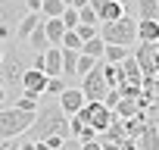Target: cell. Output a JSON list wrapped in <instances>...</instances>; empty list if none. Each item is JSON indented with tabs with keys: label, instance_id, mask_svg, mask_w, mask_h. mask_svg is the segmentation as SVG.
Wrapping results in <instances>:
<instances>
[{
	"label": "cell",
	"instance_id": "11",
	"mask_svg": "<svg viewBox=\"0 0 159 150\" xmlns=\"http://www.w3.org/2000/svg\"><path fill=\"white\" fill-rule=\"evenodd\" d=\"M140 106H143L140 97H125V94H122L119 103L112 106V113H116L119 119H131V116H140Z\"/></svg>",
	"mask_w": 159,
	"mask_h": 150
},
{
	"label": "cell",
	"instance_id": "21",
	"mask_svg": "<svg viewBox=\"0 0 159 150\" xmlns=\"http://www.w3.org/2000/svg\"><path fill=\"white\" fill-rule=\"evenodd\" d=\"M103 47H106V41L100 38V35H94V38H88V41H81V53H88V56H103Z\"/></svg>",
	"mask_w": 159,
	"mask_h": 150
},
{
	"label": "cell",
	"instance_id": "12",
	"mask_svg": "<svg viewBox=\"0 0 159 150\" xmlns=\"http://www.w3.org/2000/svg\"><path fill=\"white\" fill-rule=\"evenodd\" d=\"M44 31H47V41H50V47H59L66 25H62V19H59V16H44Z\"/></svg>",
	"mask_w": 159,
	"mask_h": 150
},
{
	"label": "cell",
	"instance_id": "10",
	"mask_svg": "<svg viewBox=\"0 0 159 150\" xmlns=\"http://www.w3.org/2000/svg\"><path fill=\"white\" fill-rule=\"evenodd\" d=\"M44 85H47V72H44V69H34V66H28V69L22 72V88H25V91L44 94Z\"/></svg>",
	"mask_w": 159,
	"mask_h": 150
},
{
	"label": "cell",
	"instance_id": "18",
	"mask_svg": "<svg viewBox=\"0 0 159 150\" xmlns=\"http://www.w3.org/2000/svg\"><path fill=\"white\" fill-rule=\"evenodd\" d=\"M128 53H131V47H125V44H106L100 59H106V63H122Z\"/></svg>",
	"mask_w": 159,
	"mask_h": 150
},
{
	"label": "cell",
	"instance_id": "14",
	"mask_svg": "<svg viewBox=\"0 0 159 150\" xmlns=\"http://www.w3.org/2000/svg\"><path fill=\"white\" fill-rule=\"evenodd\" d=\"M119 66H122V75H125L122 82H137V85H143V72H140V66H137L134 53H128V56H125Z\"/></svg>",
	"mask_w": 159,
	"mask_h": 150
},
{
	"label": "cell",
	"instance_id": "9",
	"mask_svg": "<svg viewBox=\"0 0 159 150\" xmlns=\"http://www.w3.org/2000/svg\"><path fill=\"white\" fill-rule=\"evenodd\" d=\"M134 147H140V150H159V125H153V122L140 125V131L134 138Z\"/></svg>",
	"mask_w": 159,
	"mask_h": 150
},
{
	"label": "cell",
	"instance_id": "16",
	"mask_svg": "<svg viewBox=\"0 0 159 150\" xmlns=\"http://www.w3.org/2000/svg\"><path fill=\"white\" fill-rule=\"evenodd\" d=\"M137 19H159V0H134Z\"/></svg>",
	"mask_w": 159,
	"mask_h": 150
},
{
	"label": "cell",
	"instance_id": "13",
	"mask_svg": "<svg viewBox=\"0 0 159 150\" xmlns=\"http://www.w3.org/2000/svg\"><path fill=\"white\" fill-rule=\"evenodd\" d=\"M44 72L47 75H62V50L59 47H47L44 50Z\"/></svg>",
	"mask_w": 159,
	"mask_h": 150
},
{
	"label": "cell",
	"instance_id": "28",
	"mask_svg": "<svg viewBox=\"0 0 159 150\" xmlns=\"http://www.w3.org/2000/svg\"><path fill=\"white\" fill-rule=\"evenodd\" d=\"M25 10H41V0H22Z\"/></svg>",
	"mask_w": 159,
	"mask_h": 150
},
{
	"label": "cell",
	"instance_id": "6",
	"mask_svg": "<svg viewBox=\"0 0 159 150\" xmlns=\"http://www.w3.org/2000/svg\"><path fill=\"white\" fill-rule=\"evenodd\" d=\"M81 85V94H84V100H103V94H106V78H103V66H100V59L78 78Z\"/></svg>",
	"mask_w": 159,
	"mask_h": 150
},
{
	"label": "cell",
	"instance_id": "8",
	"mask_svg": "<svg viewBox=\"0 0 159 150\" xmlns=\"http://www.w3.org/2000/svg\"><path fill=\"white\" fill-rule=\"evenodd\" d=\"M56 100H59V106H62V113L66 116H72V113H78L81 110V103H84V94H81V88H62L59 94H56Z\"/></svg>",
	"mask_w": 159,
	"mask_h": 150
},
{
	"label": "cell",
	"instance_id": "27",
	"mask_svg": "<svg viewBox=\"0 0 159 150\" xmlns=\"http://www.w3.org/2000/svg\"><path fill=\"white\" fill-rule=\"evenodd\" d=\"M153 72L159 75V41H156V50H153Z\"/></svg>",
	"mask_w": 159,
	"mask_h": 150
},
{
	"label": "cell",
	"instance_id": "20",
	"mask_svg": "<svg viewBox=\"0 0 159 150\" xmlns=\"http://www.w3.org/2000/svg\"><path fill=\"white\" fill-rule=\"evenodd\" d=\"M25 44H28L31 50H47V47H50V41H47V31H44V22H41V25H38V28H34V31L25 38Z\"/></svg>",
	"mask_w": 159,
	"mask_h": 150
},
{
	"label": "cell",
	"instance_id": "17",
	"mask_svg": "<svg viewBox=\"0 0 159 150\" xmlns=\"http://www.w3.org/2000/svg\"><path fill=\"white\" fill-rule=\"evenodd\" d=\"M100 66H103V78H106V88H119L122 85V66L119 63H106V59H100Z\"/></svg>",
	"mask_w": 159,
	"mask_h": 150
},
{
	"label": "cell",
	"instance_id": "29",
	"mask_svg": "<svg viewBox=\"0 0 159 150\" xmlns=\"http://www.w3.org/2000/svg\"><path fill=\"white\" fill-rule=\"evenodd\" d=\"M84 3H88V0H72L69 7H75V10H78V7H84Z\"/></svg>",
	"mask_w": 159,
	"mask_h": 150
},
{
	"label": "cell",
	"instance_id": "25",
	"mask_svg": "<svg viewBox=\"0 0 159 150\" xmlns=\"http://www.w3.org/2000/svg\"><path fill=\"white\" fill-rule=\"evenodd\" d=\"M59 19H62L66 28H75V25H78V10H75V7H66V10L59 13Z\"/></svg>",
	"mask_w": 159,
	"mask_h": 150
},
{
	"label": "cell",
	"instance_id": "19",
	"mask_svg": "<svg viewBox=\"0 0 159 150\" xmlns=\"http://www.w3.org/2000/svg\"><path fill=\"white\" fill-rule=\"evenodd\" d=\"M59 50H62V78H75L78 50H72V47H59Z\"/></svg>",
	"mask_w": 159,
	"mask_h": 150
},
{
	"label": "cell",
	"instance_id": "15",
	"mask_svg": "<svg viewBox=\"0 0 159 150\" xmlns=\"http://www.w3.org/2000/svg\"><path fill=\"white\" fill-rule=\"evenodd\" d=\"M137 41H159V19H137Z\"/></svg>",
	"mask_w": 159,
	"mask_h": 150
},
{
	"label": "cell",
	"instance_id": "23",
	"mask_svg": "<svg viewBox=\"0 0 159 150\" xmlns=\"http://www.w3.org/2000/svg\"><path fill=\"white\" fill-rule=\"evenodd\" d=\"M78 22H84V25H97V22H100V19H97V10H94L91 3L78 7Z\"/></svg>",
	"mask_w": 159,
	"mask_h": 150
},
{
	"label": "cell",
	"instance_id": "7",
	"mask_svg": "<svg viewBox=\"0 0 159 150\" xmlns=\"http://www.w3.org/2000/svg\"><path fill=\"white\" fill-rule=\"evenodd\" d=\"M153 50H156L153 41H137V44H131V53H134V59H137V66H140V72H143V82H153V78H156V72H153Z\"/></svg>",
	"mask_w": 159,
	"mask_h": 150
},
{
	"label": "cell",
	"instance_id": "1",
	"mask_svg": "<svg viewBox=\"0 0 159 150\" xmlns=\"http://www.w3.org/2000/svg\"><path fill=\"white\" fill-rule=\"evenodd\" d=\"M97 35L106 41V44H125L131 47L137 41V19L134 16H119V19H109V22H97Z\"/></svg>",
	"mask_w": 159,
	"mask_h": 150
},
{
	"label": "cell",
	"instance_id": "5",
	"mask_svg": "<svg viewBox=\"0 0 159 150\" xmlns=\"http://www.w3.org/2000/svg\"><path fill=\"white\" fill-rule=\"evenodd\" d=\"M78 116H81L94 131H103V128H109V122L116 119V113L103 103V100H84L81 103V110H78Z\"/></svg>",
	"mask_w": 159,
	"mask_h": 150
},
{
	"label": "cell",
	"instance_id": "3",
	"mask_svg": "<svg viewBox=\"0 0 159 150\" xmlns=\"http://www.w3.org/2000/svg\"><path fill=\"white\" fill-rule=\"evenodd\" d=\"M34 122V110H19V106H0V141L22 134Z\"/></svg>",
	"mask_w": 159,
	"mask_h": 150
},
{
	"label": "cell",
	"instance_id": "24",
	"mask_svg": "<svg viewBox=\"0 0 159 150\" xmlns=\"http://www.w3.org/2000/svg\"><path fill=\"white\" fill-rule=\"evenodd\" d=\"M62 10H66L62 0H41V13H44V16H59Z\"/></svg>",
	"mask_w": 159,
	"mask_h": 150
},
{
	"label": "cell",
	"instance_id": "4",
	"mask_svg": "<svg viewBox=\"0 0 159 150\" xmlns=\"http://www.w3.org/2000/svg\"><path fill=\"white\" fill-rule=\"evenodd\" d=\"M25 3L22 0H0V41H13L16 38V25L25 16Z\"/></svg>",
	"mask_w": 159,
	"mask_h": 150
},
{
	"label": "cell",
	"instance_id": "30",
	"mask_svg": "<svg viewBox=\"0 0 159 150\" xmlns=\"http://www.w3.org/2000/svg\"><path fill=\"white\" fill-rule=\"evenodd\" d=\"M3 100H7V88L0 85V106H3Z\"/></svg>",
	"mask_w": 159,
	"mask_h": 150
},
{
	"label": "cell",
	"instance_id": "2",
	"mask_svg": "<svg viewBox=\"0 0 159 150\" xmlns=\"http://www.w3.org/2000/svg\"><path fill=\"white\" fill-rule=\"evenodd\" d=\"M25 69H28V59H25L19 41L13 38L10 50H3V59H0V85H3V88H19Z\"/></svg>",
	"mask_w": 159,
	"mask_h": 150
},
{
	"label": "cell",
	"instance_id": "22",
	"mask_svg": "<svg viewBox=\"0 0 159 150\" xmlns=\"http://www.w3.org/2000/svg\"><path fill=\"white\" fill-rule=\"evenodd\" d=\"M97 63V56H88V53H81V50H78V63H75V78H81V75L91 69Z\"/></svg>",
	"mask_w": 159,
	"mask_h": 150
},
{
	"label": "cell",
	"instance_id": "26",
	"mask_svg": "<svg viewBox=\"0 0 159 150\" xmlns=\"http://www.w3.org/2000/svg\"><path fill=\"white\" fill-rule=\"evenodd\" d=\"M75 31H78V38H81V41H88V38H94V35H97V25H84V22H78V25H75Z\"/></svg>",
	"mask_w": 159,
	"mask_h": 150
}]
</instances>
